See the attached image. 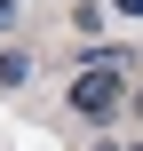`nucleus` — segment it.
Instances as JSON below:
<instances>
[{"label": "nucleus", "mask_w": 143, "mask_h": 151, "mask_svg": "<svg viewBox=\"0 0 143 151\" xmlns=\"http://www.w3.org/2000/svg\"><path fill=\"white\" fill-rule=\"evenodd\" d=\"M127 151H143V143H127Z\"/></svg>", "instance_id": "423d86ee"}, {"label": "nucleus", "mask_w": 143, "mask_h": 151, "mask_svg": "<svg viewBox=\"0 0 143 151\" xmlns=\"http://www.w3.org/2000/svg\"><path fill=\"white\" fill-rule=\"evenodd\" d=\"M127 64H135L127 48H96V56H88V72L72 80V104H80V111H111V104H119V72H127Z\"/></svg>", "instance_id": "f257e3e1"}, {"label": "nucleus", "mask_w": 143, "mask_h": 151, "mask_svg": "<svg viewBox=\"0 0 143 151\" xmlns=\"http://www.w3.org/2000/svg\"><path fill=\"white\" fill-rule=\"evenodd\" d=\"M24 80H32V56L24 48H0V88H24Z\"/></svg>", "instance_id": "f03ea898"}, {"label": "nucleus", "mask_w": 143, "mask_h": 151, "mask_svg": "<svg viewBox=\"0 0 143 151\" xmlns=\"http://www.w3.org/2000/svg\"><path fill=\"white\" fill-rule=\"evenodd\" d=\"M111 8H119V16H143V0H111Z\"/></svg>", "instance_id": "20e7f679"}, {"label": "nucleus", "mask_w": 143, "mask_h": 151, "mask_svg": "<svg viewBox=\"0 0 143 151\" xmlns=\"http://www.w3.org/2000/svg\"><path fill=\"white\" fill-rule=\"evenodd\" d=\"M8 24H16V0H0V32H8Z\"/></svg>", "instance_id": "7ed1b4c3"}, {"label": "nucleus", "mask_w": 143, "mask_h": 151, "mask_svg": "<svg viewBox=\"0 0 143 151\" xmlns=\"http://www.w3.org/2000/svg\"><path fill=\"white\" fill-rule=\"evenodd\" d=\"M135 111H143V88H135Z\"/></svg>", "instance_id": "39448f33"}]
</instances>
